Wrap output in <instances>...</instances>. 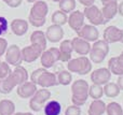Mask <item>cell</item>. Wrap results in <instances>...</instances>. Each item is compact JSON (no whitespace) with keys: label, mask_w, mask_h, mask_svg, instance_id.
Segmentation results:
<instances>
[{"label":"cell","mask_w":123,"mask_h":115,"mask_svg":"<svg viewBox=\"0 0 123 115\" xmlns=\"http://www.w3.org/2000/svg\"><path fill=\"white\" fill-rule=\"evenodd\" d=\"M8 21H6V17L3 16H0V37L3 36V34L6 33L8 31Z\"/></svg>","instance_id":"e575fe53"},{"label":"cell","mask_w":123,"mask_h":115,"mask_svg":"<svg viewBox=\"0 0 123 115\" xmlns=\"http://www.w3.org/2000/svg\"><path fill=\"white\" fill-rule=\"evenodd\" d=\"M30 43L34 45H38L39 47L44 51L47 49V38H45V32L42 30H36L30 36Z\"/></svg>","instance_id":"44dd1931"},{"label":"cell","mask_w":123,"mask_h":115,"mask_svg":"<svg viewBox=\"0 0 123 115\" xmlns=\"http://www.w3.org/2000/svg\"><path fill=\"white\" fill-rule=\"evenodd\" d=\"M111 72L109 71L108 68H99L94 70L91 73V81L94 84L98 85H105L110 81Z\"/></svg>","instance_id":"4fadbf2b"},{"label":"cell","mask_w":123,"mask_h":115,"mask_svg":"<svg viewBox=\"0 0 123 115\" xmlns=\"http://www.w3.org/2000/svg\"><path fill=\"white\" fill-rule=\"evenodd\" d=\"M89 115H103L106 112V104L100 99H95L89 107Z\"/></svg>","instance_id":"603a6c76"},{"label":"cell","mask_w":123,"mask_h":115,"mask_svg":"<svg viewBox=\"0 0 123 115\" xmlns=\"http://www.w3.org/2000/svg\"><path fill=\"white\" fill-rule=\"evenodd\" d=\"M106 113L107 115H123V109L119 103L110 102L106 105Z\"/></svg>","instance_id":"f546056e"},{"label":"cell","mask_w":123,"mask_h":115,"mask_svg":"<svg viewBox=\"0 0 123 115\" xmlns=\"http://www.w3.org/2000/svg\"><path fill=\"white\" fill-rule=\"evenodd\" d=\"M78 1L80 2L82 5H84V6H90V5H92V4H94L95 0H78Z\"/></svg>","instance_id":"74e56055"},{"label":"cell","mask_w":123,"mask_h":115,"mask_svg":"<svg viewBox=\"0 0 123 115\" xmlns=\"http://www.w3.org/2000/svg\"><path fill=\"white\" fill-rule=\"evenodd\" d=\"M67 68L70 72L78 73L80 75H85L92 70V64L90 58L86 56H81L78 58L70 59L67 64Z\"/></svg>","instance_id":"8992f818"},{"label":"cell","mask_w":123,"mask_h":115,"mask_svg":"<svg viewBox=\"0 0 123 115\" xmlns=\"http://www.w3.org/2000/svg\"><path fill=\"white\" fill-rule=\"evenodd\" d=\"M0 62H1V60H0Z\"/></svg>","instance_id":"7dc6e473"},{"label":"cell","mask_w":123,"mask_h":115,"mask_svg":"<svg viewBox=\"0 0 123 115\" xmlns=\"http://www.w3.org/2000/svg\"><path fill=\"white\" fill-rule=\"evenodd\" d=\"M8 41L4 38H0V57L6 54V51L8 49Z\"/></svg>","instance_id":"d590c367"},{"label":"cell","mask_w":123,"mask_h":115,"mask_svg":"<svg viewBox=\"0 0 123 115\" xmlns=\"http://www.w3.org/2000/svg\"><path fill=\"white\" fill-rule=\"evenodd\" d=\"M6 5H9L10 8H17L22 4V1L23 0H2Z\"/></svg>","instance_id":"8d00e7d4"},{"label":"cell","mask_w":123,"mask_h":115,"mask_svg":"<svg viewBox=\"0 0 123 115\" xmlns=\"http://www.w3.org/2000/svg\"><path fill=\"white\" fill-rule=\"evenodd\" d=\"M4 55H6V61L11 66L17 67L23 61V59H22V49L16 44H12L10 46H8Z\"/></svg>","instance_id":"30bf717a"},{"label":"cell","mask_w":123,"mask_h":115,"mask_svg":"<svg viewBox=\"0 0 123 115\" xmlns=\"http://www.w3.org/2000/svg\"><path fill=\"white\" fill-rule=\"evenodd\" d=\"M45 38L48 41L52 43L60 42L64 38V29L62 28V26L53 24V25L48 27L47 31H45Z\"/></svg>","instance_id":"2e32d148"},{"label":"cell","mask_w":123,"mask_h":115,"mask_svg":"<svg viewBox=\"0 0 123 115\" xmlns=\"http://www.w3.org/2000/svg\"><path fill=\"white\" fill-rule=\"evenodd\" d=\"M103 38L108 44L111 43H117L121 41L122 38V29H119L116 26H108L106 29L104 30L103 33Z\"/></svg>","instance_id":"5bb4252c"},{"label":"cell","mask_w":123,"mask_h":115,"mask_svg":"<svg viewBox=\"0 0 123 115\" xmlns=\"http://www.w3.org/2000/svg\"><path fill=\"white\" fill-rule=\"evenodd\" d=\"M118 4L119 3L117 2V0H113V1L104 4V6H103V9H102V13H103L104 18L106 19L107 22H109L112 18H115V16L117 15Z\"/></svg>","instance_id":"ffe728a7"},{"label":"cell","mask_w":123,"mask_h":115,"mask_svg":"<svg viewBox=\"0 0 123 115\" xmlns=\"http://www.w3.org/2000/svg\"><path fill=\"white\" fill-rule=\"evenodd\" d=\"M103 89H104V94L108 98H115V97L119 96L120 90H121L116 83H109V82L105 84V87Z\"/></svg>","instance_id":"4316f807"},{"label":"cell","mask_w":123,"mask_h":115,"mask_svg":"<svg viewBox=\"0 0 123 115\" xmlns=\"http://www.w3.org/2000/svg\"><path fill=\"white\" fill-rule=\"evenodd\" d=\"M57 81H58V84H61V85H65V86L69 85L72 81V77L70 74V72L63 70L57 73Z\"/></svg>","instance_id":"1f68e13d"},{"label":"cell","mask_w":123,"mask_h":115,"mask_svg":"<svg viewBox=\"0 0 123 115\" xmlns=\"http://www.w3.org/2000/svg\"><path fill=\"white\" fill-rule=\"evenodd\" d=\"M81 114V109L78 105H70L66 109L65 115H80Z\"/></svg>","instance_id":"836d02e7"},{"label":"cell","mask_w":123,"mask_h":115,"mask_svg":"<svg viewBox=\"0 0 123 115\" xmlns=\"http://www.w3.org/2000/svg\"><path fill=\"white\" fill-rule=\"evenodd\" d=\"M28 81V72L24 67L17 66L6 79H0V94H10L15 86Z\"/></svg>","instance_id":"6da1fadb"},{"label":"cell","mask_w":123,"mask_h":115,"mask_svg":"<svg viewBox=\"0 0 123 115\" xmlns=\"http://www.w3.org/2000/svg\"><path fill=\"white\" fill-rule=\"evenodd\" d=\"M36 92H37V85L35 83H32L31 81L30 82L26 81L25 83L17 86V89H16L17 95L23 99H27L32 97Z\"/></svg>","instance_id":"ac0fdd59"},{"label":"cell","mask_w":123,"mask_h":115,"mask_svg":"<svg viewBox=\"0 0 123 115\" xmlns=\"http://www.w3.org/2000/svg\"><path fill=\"white\" fill-rule=\"evenodd\" d=\"M28 24L27 21L21 18H15L11 22V30L17 37H22L28 31Z\"/></svg>","instance_id":"d6986e66"},{"label":"cell","mask_w":123,"mask_h":115,"mask_svg":"<svg viewBox=\"0 0 123 115\" xmlns=\"http://www.w3.org/2000/svg\"><path fill=\"white\" fill-rule=\"evenodd\" d=\"M83 14H84V17L87 18L90 21V23L94 26H98V25H105L108 22L104 18L103 16L102 10L97 8L96 5L92 4L90 6H85L84 11H83Z\"/></svg>","instance_id":"9c48e42d"},{"label":"cell","mask_w":123,"mask_h":115,"mask_svg":"<svg viewBox=\"0 0 123 115\" xmlns=\"http://www.w3.org/2000/svg\"><path fill=\"white\" fill-rule=\"evenodd\" d=\"M108 69L111 73L116 75L123 74V66L119 62L117 57H111L108 61Z\"/></svg>","instance_id":"484cf974"},{"label":"cell","mask_w":123,"mask_h":115,"mask_svg":"<svg viewBox=\"0 0 123 115\" xmlns=\"http://www.w3.org/2000/svg\"><path fill=\"white\" fill-rule=\"evenodd\" d=\"M104 95V89L102 88V85L98 84H93L92 86H89V96L91 98L95 99H100Z\"/></svg>","instance_id":"f1b7e54d"},{"label":"cell","mask_w":123,"mask_h":115,"mask_svg":"<svg viewBox=\"0 0 123 115\" xmlns=\"http://www.w3.org/2000/svg\"><path fill=\"white\" fill-rule=\"evenodd\" d=\"M117 58H118V60H119V62H120V64H121L122 66H123V52H122L121 54H120L119 56H118Z\"/></svg>","instance_id":"60d3db41"},{"label":"cell","mask_w":123,"mask_h":115,"mask_svg":"<svg viewBox=\"0 0 123 115\" xmlns=\"http://www.w3.org/2000/svg\"><path fill=\"white\" fill-rule=\"evenodd\" d=\"M78 37L87 42H95L99 38V32L96 26L94 25H83L80 29L77 31Z\"/></svg>","instance_id":"8fae6325"},{"label":"cell","mask_w":123,"mask_h":115,"mask_svg":"<svg viewBox=\"0 0 123 115\" xmlns=\"http://www.w3.org/2000/svg\"><path fill=\"white\" fill-rule=\"evenodd\" d=\"M43 49L38 45L30 44L29 46H25L22 49V59L25 62H34L41 56Z\"/></svg>","instance_id":"7c38bea8"},{"label":"cell","mask_w":123,"mask_h":115,"mask_svg":"<svg viewBox=\"0 0 123 115\" xmlns=\"http://www.w3.org/2000/svg\"><path fill=\"white\" fill-rule=\"evenodd\" d=\"M52 1H54V2H60L61 0H52Z\"/></svg>","instance_id":"bcb514c9"},{"label":"cell","mask_w":123,"mask_h":115,"mask_svg":"<svg viewBox=\"0 0 123 115\" xmlns=\"http://www.w3.org/2000/svg\"><path fill=\"white\" fill-rule=\"evenodd\" d=\"M44 109V115H60L62 111V105L58 101L51 100L43 107Z\"/></svg>","instance_id":"cb8c5ba5"},{"label":"cell","mask_w":123,"mask_h":115,"mask_svg":"<svg viewBox=\"0 0 123 115\" xmlns=\"http://www.w3.org/2000/svg\"><path fill=\"white\" fill-rule=\"evenodd\" d=\"M118 13H119L121 16H123V1L118 4Z\"/></svg>","instance_id":"ab89813d"},{"label":"cell","mask_w":123,"mask_h":115,"mask_svg":"<svg viewBox=\"0 0 123 115\" xmlns=\"http://www.w3.org/2000/svg\"><path fill=\"white\" fill-rule=\"evenodd\" d=\"M30 81L42 88H48V87L58 85L56 74L48 72V70L45 68L36 69L31 73V75H30Z\"/></svg>","instance_id":"3957f363"},{"label":"cell","mask_w":123,"mask_h":115,"mask_svg":"<svg viewBox=\"0 0 123 115\" xmlns=\"http://www.w3.org/2000/svg\"><path fill=\"white\" fill-rule=\"evenodd\" d=\"M13 115H32L31 113H28V112H26V113H16V114H13Z\"/></svg>","instance_id":"7bdbcfd3"},{"label":"cell","mask_w":123,"mask_h":115,"mask_svg":"<svg viewBox=\"0 0 123 115\" xmlns=\"http://www.w3.org/2000/svg\"><path fill=\"white\" fill-rule=\"evenodd\" d=\"M117 85L119 86L120 89L123 90V74L119 75V77H118V81H117Z\"/></svg>","instance_id":"f35d334b"},{"label":"cell","mask_w":123,"mask_h":115,"mask_svg":"<svg viewBox=\"0 0 123 115\" xmlns=\"http://www.w3.org/2000/svg\"><path fill=\"white\" fill-rule=\"evenodd\" d=\"M100 1H102V3H103V4H106V3H108V2L113 1V0H100Z\"/></svg>","instance_id":"b9f144b4"},{"label":"cell","mask_w":123,"mask_h":115,"mask_svg":"<svg viewBox=\"0 0 123 115\" xmlns=\"http://www.w3.org/2000/svg\"><path fill=\"white\" fill-rule=\"evenodd\" d=\"M15 112V105L11 100L4 99L0 101V115H13Z\"/></svg>","instance_id":"d4e9b609"},{"label":"cell","mask_w":123,"mask_h":115,"mask_svg":"<svg viewBox=\"0 0 123 115\" xmlns=\"http://www.w3.org/2000/svg\"><path fill=\"white\" fill-rule=\"evenodd\" d=\"M61 51V61L63 62H68L71 59V53H72V44L71 40H65L61 43L60 46Z\"/></svg>","instance_id":"7402d4cb"},{"label":"cell","mask_w":123,"mask_h":115,"mask_svg":"<svg viewBox=\"0 0 123 115\" xmlns=\"http://www.w3.org/2000/svg\"><path fill=\"white\" fill-rule=\"evenodd\" d=\"M71 101L74 105L81 107L89 97V84L84 80H77L71 85Z\"/></svg>","instance_id":"277c9868"},{"label":"cell","mask_w":123,"mask_h":115,"mask_svg":"<svg viewBox=\"0 0 123 115\" xmlns=\"http://www.w3.org/2000/svg\"><path fill=\"white\" fill-rule=\"evenodd\" d=\"M48 12H49V6H48L47 2L42 1V0H37L36 2H34L31 9H30V13L28 15V22L34 27H42L47 21Z\"/></svg>","instance_id":"7a4b0ae2"},{"label":"cell","mask_w":123,"mask_h":115,"mask_svg":"<svg viewBox=\"0 0 123 115\" xmlns=\"http://www.w3.org/2000/svg\"><path fill=\"white\" fill-rule=\"evenodd\" d=\"M109 53V44L105 40H96L91 46L90 60L94 64H102Z\"/></svg>","instance_id":"5b68a950"},{"label":"cell","mask_w":123,"mask_h":115,"mask_svg":"<svg viewBox=\"0 0 123 115\" xmlns=\"http://www.w3.org/2000/svg\"><path fill=\"white\" fill-rule=\"evenodd\" d=\"M60 10L65 13H70L76 9V1L74 0H61L58 2Z\"/></svg>","instance_id":"4dcf8cb0"},{"label":"cell","mask_w":123,"mask_h":115,"mask_svg":"<svg viewBox=\"0 0 123 115\" xmlns=\"http://www.w3.org/2000/svg\"><path fill=\"white\" fill-rule=\"evenodd\" d=\"M71 44H72V49H74V52H76L77 54H79V55H81V56L87 55V54L90 53V51H91V44H90V42L79 38V37L72 39Z\"/></svg>","instance_id":"e0dca14e"},{"label":"cell","mask_w":123,"mask_h":115,"mask_svg":"<svg viewBox=\"0 0 123 115\" xmlns=\"http://www.w3.org/2000/svg\"><path fill=\"white\" fill-rule=\"evenodd\" d=\"M84 14L81 11H72L70 12V15L68 16V25L74 31H78L83 25H84Z\"/></svg>","instance_id":"9a60e30c"},{"label":"cell","mask_w":123,"mask_h":115,"mask_svg":"<svg viewBox=\"0 0 123 115\" xmlns=\"http://www.w3.org/2000/svg\"><path fill=\"white\" fill-rule=\"evenodd\" d=\"M121 43H123V29H122V38H121V41H120Z\"/></svg>","instance_id":"f6af8a7d"},{"label":"cell","mask_w":123,"mask_h":115,"mask_svg":"<svg viewBox=\"0 0 123 115\" xmlns=\"http://www.w3.org/2000/svg\"><path fill=\"white\" fill-rule=\"evenodd\" d=\"M27 2H29V3H34V2H36L37 0H26Z\"/></svg>","instance_id":"ee69618b"},{"label":"cell","mask_w":123,"mask_h":115,"mask_svg":"<svg viewBox=\"0 0 123 115\" xmlns=\"http://www.w3.org/2000/svg\"><path fill=\"white\" fill-rule=\"evenodd\" d=\"M11 68H10V65L8 62H4L1 61L0 62V79H6L9 74L11 73Z\"/></svg>","instance_id":"d6a6232c"},{"label":"cell","mask_w":123,"mask_h":115,"mask_svg":"<svg viewBox=\"0 0 123 115\" xmlns=\"http://www.w3.org/2000/svg\"><path fill=\"white\" fill-rule=\"evenodd\" d=\"M68 21V16H67V13L63 12L61 10H57L52 14V23L55 24V25L58 26H63L67 23Z\"/></svg>","instance_id":"83f0119b"},{"label":"cell","mask_w":123,"mask_h":115,"mask_svg":"<svg viewBox=\"0 0 123 115\" xmlns=\"http://www.w3.org/2000/svg\"><path fill=\"white\" fill-rule=\"evenodd\" d=\"M50 98H51V93L49 89L42 88V89L37 90L29 101V108L34 112H39L45 105L47 101Z\"/></svg>","instance_id":"52a82bcc"},{"label":"cell","mask_w":123,"mask_h":115,"mask_svg":"<svg viewBox=\"0 0 123 115\" xmlns=\"http://www.w3.org/2000/svg\"><path fill=\"white\" fill-rule=\"evenodd\" d=\"M56 61H61V51L56 47L44 49L40 56V62L43 68L49 69L54 66Z\"/></svg>","instance_id":"ba28073f"}]
</instances>
